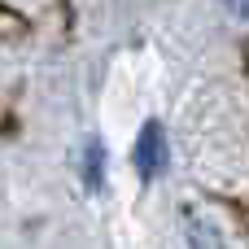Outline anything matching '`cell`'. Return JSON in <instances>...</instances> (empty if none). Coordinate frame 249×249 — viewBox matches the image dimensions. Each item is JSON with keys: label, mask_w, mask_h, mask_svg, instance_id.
Returning <instances> with one entry per match:
<instances>
[{"label": "cell", "mask_w": 249, "mask_h": 249, "mask_svg": "<svg viewBox=\"0 0 249 249\" xmlns=\"http://www.w3.org/2000/svg\"><path fill=\"white\" fill-rule=\"evenodd\" d=\"M136 166H140L144 179L166 171V131H162V123H144V131L136 140Z\"/></svg>", "instance_id": "cell-1"}, {"label": "cell", "mask_w": 249, "mask_h": 249, "mask_svg": "<svg viewBox=\"0 0 249 249\" xmlns=\"http://www.w3.org/2000/svg\"><path fill=\"white\" fill-rule=\"evenodd\" d=\"M188 228H193L188 236H193V245H197V249H214V245H210V241H214V228H210V223H201V219H188Z\"/></svg>", "instance_id": "cell-2"}, {"label": "cell", "mask_w": 249, "mask_h": 249, "mask_svg": "<svg viewBox=\"0 0 249 249\" xmlns=\"http://www.w3.org/2000/svg\"><path fill=\"white\" fill-rule=\"evenodd\" d=\"M223 9H228L236 22H249V0H223Z\"/></svg>", "instance_id": "cell-3"}]
</instances>
